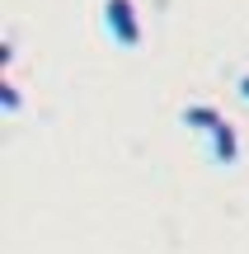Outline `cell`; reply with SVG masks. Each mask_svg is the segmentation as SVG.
I'll list each match as a JSON object with an SVG mask.
<instances>
[{
    "label": "cell",
    "instance_id": "cell-1",
    "mask_svg": "<svg viewBox=\"0 0 249 254\" xmlns=\"http://www.w3.org/2000/svg\"><path fill=\"white\" fill-rule=\"evenodd\" d=\"M103 24H108L113 43H122V47L141 43V19H137V5L132 0H103Z\"/></svg>",
    "mask_w": 249,
    "mask_h": 254
},
{
    "label": "cell",
    "instance_id": "cell-3",
    "mask_svg": "<svg viewBox=\"0 0 249 254\" xmlns=\"http://www.w3.org/2000/svg\"><path fill=\"white\" fill-rule=\"evenodd\" d=\"M184 123H188V127H198V132H207V136H212V132H216V127H221L226 118H221V113L212 109V104H188V109H184Z\"/></svg>",
    "mask_w": 249,
    "mask_h": 254
},
{
    "label": "cell",
    "instance_id": "cell-5",
    "mask_svg": "<svg viewBox=\"0 0 249 254\" xmlns=\"http://www.w3.org/2000/svg\"><path fill=\"white\" fill-rule=\"evenodd\" d=\"M240 94H245V99H249V75H240Z\"/></svg>",
    "mask_w": 249,
    "mask_h": 254
},
{
    "label": "cell",
    "instance_id": "cell-4",
    "mask_svg": "<svg viewBox=\"0 0 249 254\" xmlns=\"http://www.w3.org/2000/svg\"><path fill=\"white\" fill-rule=\"evenodd\" d=\"M0 104H5V109H19V85H14V80L0 85Z\"/></svg>",
    "mask_w": 249,
    "mask_h": 254
},
{
    "label": "cell",
    "instance_id": "cell-2",
    "mask_svg": "<svg viewBox=\"0 0 249 254\" xmlns=\"http://www.w3.org/2000/svg\"><path fill=\"white\" fill-rule=\"evenodd\" d=\"M212 155H216L221 165H235V155H240V136H235L231 123H221V127L212 132Z\"/></svg>",
    "mask_w": 249,
    "mask_h": 254
}]
</instances>
